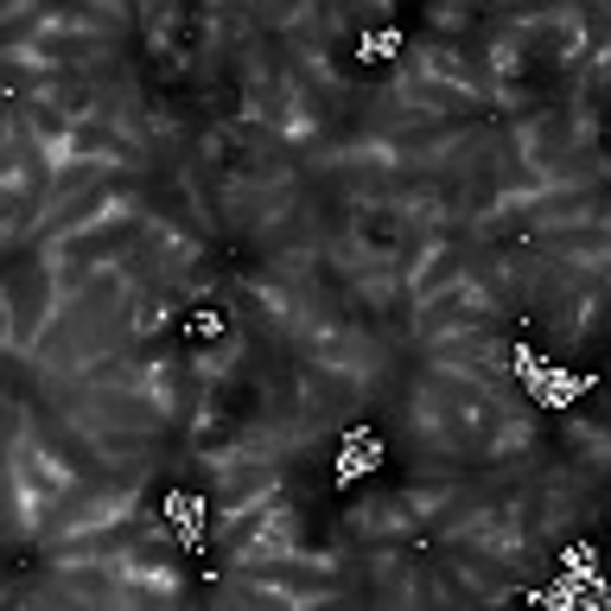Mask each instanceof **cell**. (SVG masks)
Masks as SVG:
<instances>
[{
	"instance_id": "cell-1",
	"label": "cell",
	"mask_w": 611,
	"mask_h": 611,
	"mask_svg": "<svg viewBox=\"0 0 611 611\" xmlns=\"http://www.w3.org/2000/svg\"><path fill=\"white\" fill-rule=\"evenodd\" d=\"M376 459H383V446H376V433H351V439H344V459H338V478L351 484L357 471H376Z\"/></svg>"
}]
</instances>
